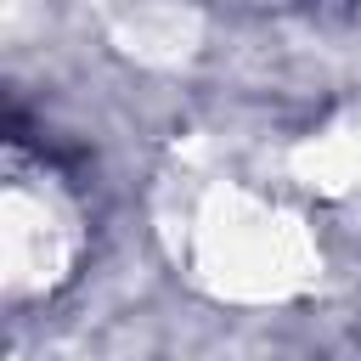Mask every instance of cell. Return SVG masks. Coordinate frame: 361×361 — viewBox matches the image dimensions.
<instances>
[{
    "instance_id": "obj_1",
    "label": "cell",
    "mask_w": 361,
    "mask_h": 361,
    "mask_svg": "<svg viewBox=\"0 0 361 361\" xmlns=\"http://www.w3.org/2000/svg\"><path fill=\"white\" fill-rule=\"evenodd\" d=\"M310 259L316 243L282 203H265L254 192H220L197 214V265L220 293L282 299L305 282Z\"/></svg>"
},
{
    "instance_id": "obj_2",
    "label": "cell",
    "mask_w": 361,
    "mask_h": 361,
    "mask_svg": "<svg viewBox=\"0 0 361 361\" xmlns=\"http://www.w3.org/2000/svg\"><path fill=\"white\" fill-rule=\"evenodd\" d=\"M85 254V214L68 180L51 164H23L11 152L6 169V282L17 299L56 293Z\"/></svg>"
}]
</instances>
